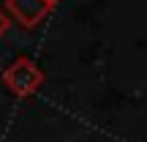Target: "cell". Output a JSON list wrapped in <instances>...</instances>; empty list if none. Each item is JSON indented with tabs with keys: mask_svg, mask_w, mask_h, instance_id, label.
<instances>
[{
	"mask_svg": "<svg viewBox=\"0 0 147 142\" xmlns=\"http://www.w3.org/2000/svg\"><path fill=\"white\" fill-rule=\"evenodd\" d=\"M3 82L14 96H30L38 90V85L44 82V74L33 63L30 58H19L16 63H11L3 71Z\"/></svg>",
	"mask_w": 147,
	"mask_h": 142,
	"instance_id": "1",
	"label": "cell"
},
{
	"mask_svg": "<svg viewBox=\"0 0 147 142\" xmlns=\"http://www.w3.org/2000/svg\"><path fill=\"white\" fill-rule=\"evenodd\" d=\"M49 0H5V14L22 27H36L49 14Z\"/></svg>",
	"mask_w": 147,
	"mask_h": 142,
	"instance_id": "2",
	"label": "cell"
},
{
	"mask_svg": "<svg viewBox=\"0 0 147 142\" xmlns=\"http://www.w3.org/2000/svg\"><path fill=\"white\" fill-rule=\"evenodd\" d=\"M8 25H11V16L5 14V11H0V36H5V30H8Z\"/></svg>",
	"mask_w": 147,
	"mask_h": 142,
	"instance_id": "3",
	"label": "cell"
},
{
	"mask_svg": "<svg viewBox=\"0 0 147 142\" xmlns=\"http://www.w3.org/2000/svg\"><path fill=\"white\" fill-rule=\"evenodd\" d=\"M55 3H57V0H49V5H55Z\"/></svg>",
	"mask_w": 147,
	"mask_h": 142,
	"instance_id": "4",
	"label": "cell"
}]
</instances>
